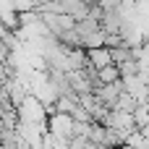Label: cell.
<instances>
[{
  "instance_id": "6da1fadb",
  "label": "cell",
  "mask_w": 149,
  "mask_h": 149,
  "mask_svg": "<svg viewBox=\"0 0 149 149\" xmlns=\"http://www.w3.org/2000/svg\"><path fill=\"white\" fill-rule=\"evenodd\" d=\"M86 58H89V68H94V71H102V68L113 65V58H110V50L107 47L86 50Z\"/></svg>"
},
{
  "instance_id": "7a4b0ae2",
  "label": "cell",
  "mask_w": 149,
  "mask_h": 149,
  "mask_svg": "<svg viewBox=\"0 0 149 149\" xmlns=\"http://www.w3.org/2000/svg\"><path fill=\"white\" fill-rule=\"evenodd\" d=\"M118 81H120V71H118L115 65H107V68L97 71V84H100V86H113V84H118Z\"/></svg>"
}]
</instances>
